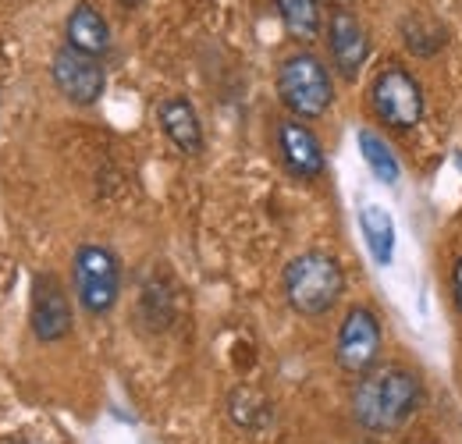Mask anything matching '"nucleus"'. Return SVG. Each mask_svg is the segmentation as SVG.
<instances>
[{
  "label": "nucleus",
  "mask_w": 462,
  "mask_h": 444,
  "mask_svg": "<svg viewBox=\"0 0 462 444\" xmlns=\"http://www.w3.org/2000/svg\"><path fill=\"white\" fill-rule=\"evenodd\" d=\"M278 157L291 178L299 181H317L328 171V157L320 146V135L302 121V117H285L278 121Z\"/></svg>",
  "instance_id": "obj_10"
},
{
  "label": "nucleus",
  "mask_w": 462,
  "mask_h": 444,
  "mask_svg": "<svg viewBox=\"0 0 462 444\" xmlns=\"http://www.w3.org/2000/svg\"><path fill=\"white\" fill-rule=\"evenodd\" d=\"M228 412L238 427L256 430V427H263V423H267V416H271V402H267L263 394H256L253 388H238V391H231Z\"/></svg>",
  "instance_id": "obj_16"
},
{
  "label": "nucleus",
  "mask_w": 462,
  "mask_h": 444,
  "mask_svg": "<svg viewBox=\"0 0 462 444\" xmlns=\"http://www.w3.org/2000/svg\"><path fill=\"white\" fill-rule=\"evenodd\" d=\"M157 121H161V132L168 135V143L178 153H185V157L203 153V125H199L196 107L185 97H168L157 107Z\"/></svg>",
  "instance_id": "obj_11"
},
{
  "label": "nucleus",
  "mask_w": 462,
  "mask_h": 444,
  "mask_svg": "<svg viewBox=\"0 0 462 444\" xmlns=\"http://www.w3.org/2000/svg\"><path fill=\"white\" fill-rule=\"evenodd\" d=\"M356 143H359V153H363V161H366V167L374 171L377 181H384V185H399L402 164H399V157L392 153V146H388L377 132L359 128V132H356Z\"/></svg>",
  "instance_id": "obj_15"
},
{
  "label": "nucleus",
  "mask_w": 462,
  "mask_h": 444,
  "mask_svg": "<svg viewBox=\"0 0 462 444\" xmlns=\"http://www.w3.org/2000/svg\"><path fill=\"white\" fill-rule=\"evenodd\" d=\"M71 288L89 317H107L121 299V260L115 249L97 242L79 245L71 260Z\"/></svg>",
  "instance_id": "obj_4"
},
{
  "label": "nucleus",
  "mask_w": 462,
  "mask_h": 444,
  "mask_svg": "<svg viewBox=\"0 0 462 444\" xmlns=\"http://www.w3.org/2000/svg\"><path fill=\"white\" fill-rule=\"evenodd\" d=\"M51 79H54L60 97L68 104H75V107H93L107 89L104 60L93 54H82V51H75L68 43L51 60Z\"/></svg>",
  "instance_id": "obj_7"
},
{
  "label": "nucleus",
  "mask_w": 462,
  "mask_h": 444,
  "mask_svg": "<svg viewBox=\"0 0 462 444\" xmlns=\"http://www.w3.org/2000/svg\"><path fill=\"white\" fill-rule=\"evenodd\" d=\"M324 0H274V7H278V18H282V25H285V32H289L291 40H299V43H313L320 32H324V7H320Z\"/></svg>",
  "instance_id": "obj_14"
},
{
  "label": "nucleus",
  "mask_w": 462,
  "mask_h": 444,
  "mask_svg": "<svg viewBox=\"0 0 462 444\" xmlns=\"http://www.w3.org/2000/svg\"><path fill=\"white\" fill-rule=\"evenodd\" d=\"M324 36H328V54H331L335 71L346 82H356L359 71L370 60V51H374L363 18L356 11H348V7H331L328 22H324Z\"/></svg>",
  "instance_id": "obj_8"
},
{
  "label": "nucleus",
  "mask_w": 462,
  "mask_h": 444,
  "mask_svg": "<svg viewBox=\"0 0 462 444\" xmlns=\"http://www.w3.org/2000/svg\"><path fill=\"white\" fill-rule=\"evenodd\" d=\"M282 291H285L291 313L317 320L338 306V299L346 291V271H342L338 256H331L324 249H310V253H299L285 264Z\"/></svg>",
  "instance_id": "obj_2"
},
{
  "label": "nucleus",
  "mask_w": 462,
  "mask_h": 444,
  "mask_svg": "<svg viewBox=\"0 0 462 444\" xmlns=\"http://www.w3.org/2000/svg\"><path fill=\"white\" fill-rule=\"evenodd\" d=\"M64 43L82 54L104 57L111 51V25L93 4H75V11L64 22Z\"/></svg>",
  "instance_id": "obj_12"
},
{
  "label": "nucleus",
  "mask_w": 462,
  "mask_h": 444,
  "mask_svg": "<svg viewBox=\"0 0 462 444\" xmlns=\"http://www.w3.org/2000/svg\"><path fill=\"white\" fill-rule=\"evenodd\" d=\"M402 40H405V47H409V54H416V57H434L441 47H445V29L441 25H434V22H427V18H409L402 25Z\"/></svg>",
  "instance_id": "obj_17"
},
{
  "label": "nucleus",
  "mask_w": 462,
  "mask_h": 444,
  "mask_svg": "<svg viewBox=\"0 0 462 444\" xmlns=\"http://www.w3.org/2000/svg\"><path fill=\"white\" fill-rule=\"evenodd\" d=\"M117 4H121V7H139L143 0H117Z\"/></svg>",
  "instance_id": "obj_20"
},
{
  "label": "nucleus",
  "mask_w": 462,
  "mask_h": 444,
  "mask_svg": "<svg viewBox=\"0 0 462 444\" xmlns=\"http://www.w3.org/2000/svg\"><path fill=\"white\" fill-rule=\"evenodd\" d=\"M14 444H29V441H14Z\"/></svg>",
  "instance_id": "obj_22"
},
{
  "label": "nucleus",
  "mask_w": 462,
  "mask_h": 444,
  "mask_svg": "<svg viewBox=\"0 0 462 444\" xmlns=\"http://www.w3.org/2000/svg\"><path fill=\"white\" fill-rule=\"evenodd\" d=\"M452 302H456V310L462 313V256L452 264Z\"/></svg>",
  "instance_id": "obj_19"
},
{
  "label": "nucleus",
  "mask_w": 462,
  "mask_h": 444,
  "mask_svg": "<svg viewBox=\"0 0 462 444\" xmlns=\"http://www.w3.org/2000/svg\"><path fill=\"white\" fill-rule=\"evenodd\" d=\"M328 4H335V7H346L348 0H328Z\"/></svg>",
  "instance_id": "obj_21"
},
{
  "label": "nucleus",
  "mask_w": 462,
  "mask_h": 444,
  "mask_svg": "<svg viewBox=\"0 0 462 444\" xmlns=\"http://www.w3.org/2000/svg\"><path fill=\"white\" fill-rule=\"evenodd\" d=\"M423 405V381L409 366H374L352 391V420L370 434H395Z\"/></svg>",
  "instance_id": "obj_1"
},
{
  "label": "nucleus",
  "mask_w": 462,
  "mask_h": 444,
  "mask_svg": "<svg viewBox=\"0 0 462 444\" xmlns=\"http://www.w3.org/2000/svg\"><path fill=\"white\" fill-rule=\"evenodd\" d=\"M139 313L150 320V328H168L171 324V295L168 291H161V284H146L143 288V306H139Z\"/></svg>",
  "instance_id": "obj_18"
},
{
  "label": "nucleus",
  "mask_w": 462,
  "mask_h": 444,
  "mask_svg": "<svg viewBox=\"0 0 462 444\" xmlns=\"http://www.w3.org/2000/svg\"><path fill=\"white\" fill-rule=\"evenodd\" d=\"M274 89H278V100L285 104V111L302 121L324 117L335 104L331 71L313 51H291L282 57V64L274 71Z\"/></svg>",
  "instance_id": "obj_3"
},
{
  "label": "nucleus",
  "mask_w": 462,
  "mask_h": 444,
  "mask_svg": "<svg viewBox=\"0 0 462 444\" xmlns=\"http://www.w3.org/2000/svg\"><path fill=\"white\" fill-rule=\"evenodd\" d=\"M370 107L377 114V121L392 132H412L423 111H427V97L420 79L405 68V64H384L374 82H370Z\"/></svg>",
  "instance_id": "obj_5"
},
{
  "label": "nucleus",
  "mask_w": 462,
  "mask_h": 444,
  "mask_svg": "<svg viewBox=\"0 0 462 444\" xmlns=\"http://www.w3.org/2000/svg\"><path fill=\"white\" fill-rule=\"evenodd\" d=\"M381 348H384V331L377 313L370 306H352L335 334V363L352 377H363L377 366Z\"/></svg>",
  "instance_id": "obj_6"
},
{
  "label": "nucleus",
  "mask_w": 462,
  "mask_h": 444,
  "mask_svg": "<svg viewBox=\"0 0 462 444\" xmlns=\"http://www.w3.org/2000/svg\"><path fill=\"white\" fill-rule=\"evenodd\" d=\"M359 231L366 238V249H370L374 264L388 267L392 256H395V221H392V214L384 207H377V203H366L359 210Z\"/></svg>",
  "instance_id": "obj_13"
},
{
  "label": "nucleus",
  "mask_w": 462,
  "mask_h": 444,
  "mask_svg": "<svg viewBox=\"0 0 462 444\" xmlns=\"http://www.w3.org/2000/svg\"><path fill=\"white\" fill-rule=\"evenodd\" d=\"M29 324H32V334L40 345H58L71 334L75 313H71V299H68L58 274H36Z\"/></svg>",
  "instance_id": "obj_9"
}]
</instances>
